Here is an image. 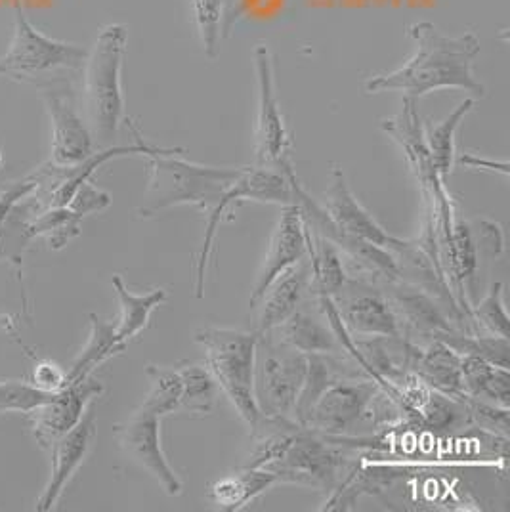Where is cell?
Listing matches in <instances>:
<instances>
[{"instance_id":"obj_1","label":"cell","mask_w":510,"mask_h":512,"mask_svg":"<svg viewBox=\"0 0 510 512\" xmlns=\"http://www.w3.org/2000/svg\"><path fill=\"white\" fill-rule=\"evenodd\" d=\"M407 37L415 44L413 56L390 73L369 77L363 85L365 92L400 90L417 102L444 88L465 90L474 98L486 96V88L474 75V62L480 54L476 33L447 37L434 23L417 22L407 27Z\"/></svg>"},{"instance_id":"obj_2","label":"cell","mask_w":510,"mask_h":512,"mask_svg":"<svg viewBox=\"0 0 510 512\" xmlns=\"http://www.w3.org/2000/svg\"><path fill=\"white\" fill-rule=\"evenodd\" d=\"M182 148H159L148 155V188L138 213L157 216L178 205L211 213L241 169L205 167L182 157Z\"/></svg>"},{"instance_id":"obj_3","label":"cell","mask_w":510,"mask_h":512,"mask_svg":"<svg viewBox=\"0 0 510 512\" xmlns=\"http://www.w3.org/2000/svg\"><path fill=\"white\" fill-rule=\"evenodd\" d=\"M127 41V25L109 23L100 29L83 65L88 127L102 146L115 140L121 123L125 121V96L121 75Z\"/></svg>"},{"instance_id":"obj_4","label":"cell","mask_w":510,"mask_h":512,"mask_svg":"<svg viewBox=\"0 0 510 512\" xmlns=\"http://www.w3.org/2000/svg\"><path fill=\"white\" fill-rule=\"evenodd\" d=\"M193 341L205 350V365L218 388L237 409L243 423L253 430L260 421L255 402V356L258 335L232 327H201Z\"/></svg>"},{"instance_id":"obj_5","label":"cell","mask_w":510,"mask_h":512,"mask_svg":"<svg viewBox=\"0 0 510 512\" xmlns=\"http://www.w3.org/2000/svg\"><path fill=\"white\" fill-rule=\"evenodd\" d=\"M352 469L344 451L333 446L331 438L297 425L281 444L276 457L262 470L272 472L277 482L335 491Z\"/></svg>"},{"instance_id":"obj_6","label":"cell","mask_w":510,"mask_h":512,"mask_svg":"<svg viewBox=\"0 0 510 512\" xmlns=\"http://www.w3.org/2000/svg\"><path fill=\"white\" fill-rule=\"evenodd\" d=\"M293 167H287L283 171L277 169H241L239 176L232 182V186L222 195V199L216 203L211 213L207 214L205 235L201 243V253L195 262V297L203 299L205 295V281H207V268L214 255V239L220 224L224 220H230L228 214L234 213L235 207H239L245 201H258V203H274V205H293L295 192H293V180H295Z\"/></svg>"},{"instance_id":"obj_7","label":"cell","mask_w":510,"mask_h":512,"mask_svg":"<svg viewBox=\"0 0 510 512\" xmlns=\"http://www.w3.org/2000/svg\"><path fill=\"white\" fill-rule=\"evenodd\" d=\"M306 369V354L279 341L270 331L258 335L253 390L262 417L293 419Z\"/></svg>"},{"instance_id":"obj_8","label":"cell","mask_w":510,"mask_h":512,"mask_svg":"<svg viewBox=\"0 0 510 512\" xmlns=\"http://www.w3.org/2000/svg\"><path fill=\"white\" fill-rule=\"evenodd\" d=\"M88 50L81 44L46 37L27 20L22 2H14V37L0 56V75L14 81H39L58 69H81Z\"/></svg>"},{"instance_id":"obj_9","label":"cell","mask_w":510,"mask_h":512,"mask_svg":"<svg viewBox=\"0 0 510 512\" xmlns=\"http://www.w3.org/2000/svg\"><path fill=\"white\" fill-rule=\"evenodd\" d=\"M379 392L381 384L371 377H340L323 390L304 427L335 440L354 436L365 419L373 421Z\"/></svg>"},{"instance_id":"obj_10","label":"cell","mask_w":510,"mask_h":512,"mask_svg":"<svg viewBox=\"0 0 510 512\" xmlns=\"http://www.w3.org/2000/svg\"><path fill=\"white\" fill-rule=\"evenodd\" d=\"M253 58H255L256 86H258L255 123L256 167L283 171L287 167H293L291 163L293 142L277 100L274 58L266 44H256Z\"/></svg>"},{"instance_id":"obj_11","label":"cell","mask_w":510,"mask_h":512,"mask_svg":"<svg viewBox=\"0 0 510 512\" xmlns=\"http://www.w3.org/2000/svg\"><path fill=\"white\" fill-rule=\"evenodd\" d=\"M344 329L352 337H402V325L388 293L369 279H346L333 297Z\"/></svg>"},{"instance_id":"obj_12","label":"cell","mask_w":510,"mask_h":512,"mask_svg":"<svg viewBox=\"0 0 510 512\" xmlns=\"http://www.w3.org/2000/svg\"><path fill=\"white\" fill-rule=\"evenodd\" d=\"M161 419L146 407H138L127 421L115 425L113 436L119 449L134 465L146 470L170 497H178L184 486L178 474L170 467L161 446Z\"/></svg>"},{"instance_id":"obj_13","label":"cell","mask_w":510,"mask_h":512,"mask_svg":"<svg viewBox=\"0 0 510 512\" xmlns=\"http://www.w3.org/2000/svg\"><path fill=\"white\" fill-rule=\"evenodd\" d=\"M44 107L52 121V165L71 167L94 153L92 130L79 115L71 86L52 79L39 83Z\"/></svg>"},{"instance_id":"obj_14","label":"cell","mask_w":510,"mask_h":512,"mask_svg":"<svg viewBox=\"0 0 510 512\" xmlns=\"http://www.w3.org/2000/svg\"><path fill=\"white\" fill-rule=\"evenodd\" d=\"M104 392V384L92 377L77 383L65 384L46 404L31 411V428L37 444L43 449L52 448L71 428L75 427L90 402Z\"/></svg>"},{"instance_id":"obj_15","label":"cell","mask_w":510,"mask_h":512,"mask_svg":"<svg viewBox=\"0 0 510 512\" xmlns=\"http://www.w3.org/2000/svg\"><path fill=\"white\" fill-rule=\"evenodd\" d=\"M325 213L329 220L344 234L354 235L371 245L392 249L404 253L405 243L402 239H396L388 234L383 226L373 218V214L367 213V209L356 199L354 192L350 190L344 171L339 165H333L331 171V186L325 192Z\"/></svg>"},{"instance_id":"obj_16","label":"cell","mask_w":510,"mask_h":512,"mask_svg":"<svg viewBox=\"0 0 510 512\" xmlns=\"http://www.w3.org/2000/svg\"><path fill=\"white\" fill-rule=\"evenodd\" d=\"M306 256H308V228L300 207L297 203H293L283 209L274 228V234L270 237L268 251L262 260V266L256 276L255 287L249 299L251 310L283 272H287L291 266H295Z\"/></svg>"},{"instance_id":"obj_17","label":"cell","mask_w":510,"mask_h":512,"mask_svg":"<svg viewBox=\"0 0 510 512\" xmlns=\"http://www.w3.org/2000/svg\"><path fill=\"white\" fill-rule=\"evenodd\" d=\"M94 440H96V413L90 407L86 409L83 419L75 427L52 444L50 480L44 488L43 495L37 501L35 511L48 512L54 509V505L64 493L65 486L71 482L75 472L85 463L86 455L90 453Z\"/></svg>"},{"instance_id":"obj_18","label":"cell","mask_w":510,"mask_h":512,"mask_svg":"<svg viewBox=\"0 0 510 512\" xmlns=\"http://www.w3.org/2000/svg\"><path fill=\"white\" fill-rule=\"evenodd\" d=\"M381 127L400 146L425 195L444 186L446 180L436 171L426 144L425 125L417 111V100L405 96L402 111L390 119H383Z\"/></svg>"},{"instance_id":"obj_19","label":"cell","mask_w":510,"mask_h":512,"mask_svg":"<svg viewBox=\"0 0 510 512\" xmlns=\"http://www.w3.org/2000/svg\"><path fill=\"white\" fill-rule=\"evenodd\" d=\"M308 293H312V270L306 256L295 266H291L287 272H283L268 287L262 299L256 302L253 308L256 310V335L272 331L289 316H293Z\"/></svg>"},{"instance_id":"obj_20","label":"cell","mask_w":510,"mask_h":512,"mask_svg":"<svg viewBox=\"0 0 510 512\" xmlns=\"http://www.w3.org/2000/svg\"><path fill=\"white\" fill-rule=\"evenodd\" d=\"M409 371L415 373L430 388L455 400H465V386L461 375V356L446 342H430L426 348H411Z\"/></svg>"},{"instance_id":"obj_21","label":"cell","mask_w":510,"mask_h":512,"mask_svg":"<svg viewBox=\"0 0 510 512\" xmlns=\"http://www.w3.org/2000/svg\"><path fill=\"white\" fill-rule=\"evenodd\" d=\"M279 341L289 344L298 352L323 354V356H340L344 354L337 333L325 321H319L312 314L298 308L293 316H289L281 325L270 331Z\"/></svg>"},{"instance_id":"obj_22","label":"cell","mask_w":510,"mask_h":512,"mask_svg":"<svg viewBox=\"0 0 510 512\" xmlns=\"http://www.w3.org/2000/svg\"><path fill=\"white\" fill-rule=\"evenodd\" d=\"M276 484H279L276 476L268 470L241 467L216 480L209 491V499L220 511H241Z\"/></svg>"},{"instance_id":"obj_23","label":"cell","mask_w":510,"mask_h":512,"mask_svg":"<svg viewBox=\"0 0 510 512\" xmlns=\"http://www.w3.org/2000/svg\"><path fill=\"white\" fill-rule=\"evenodd\" d=\"M461 375L468 398L507 407L510 404L509 369L493 365L480 356H461Z\"/></svg>"},{"instance_id":"obj_24","label":"cell","mask_w":510,"mask_h":512,"mask_svg":"<svg viewBox=\"0 0 510 512\" xmlns=\"http://www.w3.org/2000/svg\"><path fill=\"white\" fill-rule=\"evenodd\" d=\"M90 337L86 341L81 354L71 365V369L65 373V384L77 383L90 377V373L100 367L102 363L111 360L113 356L125 352L127 344L117 339L115 323L102 320L98 314H90Z\"/></svg>"},{"instance_id":"obj_25","label":"cell","mask_w":510,"mask_h":512,"mask_svg":"<svg viewBox=\"0 0 510 512\" xmlns=\"http://www.w3.org/2000/svg\"><path fill=\"white\" fill-rule=\"evenodd\" d=\"M113 291L119 300L121 316L115 323L117 339L128 344L134 337H138L144 329H148L149 318L153 310L167 300V291L165 289H153L144 295H134L130 293L121 276L111 278Z\"/></svg>"},{"instance_id":"obj_26","label":"cell","mask_w":510,"mask_h":512,"mask_svg":"<svg viewBox=\"0 0 510 512\" xmlns=\"http://www.w3.org/2000/svg\"><path fill=\"white\" fill-rule=\"evenodd\" d=\"M308 228V224H306ZM308 262L312 270V293L316 297H333L346 283V270L335 243L308 228Z\"/></svg>"},{"instance_id":"obj_27","label":"cell","mask_w":510,"mask_h":512,"mask_svg":"<svg viewBox=\"0 0 510 512\" xmlns=\"http://www.w3.org/2000/svg\"><path fill=\"white\" fill-rule=\"evenodd\" d=\"M474 106H476V98H467L455 107L444 121H440L438 125H432V127H425L426 144H428V150L432 155V163H434L436 171L444 180L451 174L453 165H455V157H457L455 136H457V130L461 127L463 119L474 109Z\"/></svg>"},{"instance_id":"obj_28","label":"cell","mask_w":510,"mask_h":512,"mask_svg":"<svg viewBox=\"0 0 510 512\" xmlns=\"http://www.w3.org/2000/svg\"><path fill=\"white\" fill-rule=\"evenodd\" d=\"M85 216V211H81L73 203L65 207L46 209L29 226H25V239L41 235L46 237L52 249L60 251L73 237L81 234V222Z\"/></svg>"},{"instance_id":"obj_29","label":"cell","mask_w":510,"mask_h":512,"mask_svg":"<svg viewBox=\"0 0 510 512\" xmlns=\"http://www.w3.org/2000/svg\"><path fill=\"white\" fill-rule=\"evenodd\" d=\"M182 379V394L178 411L193 415L213 413L218 398V384L214 381L207 365L199 363H182L176 367Z\"/></svg>"},{"instance_id":"obj_30","label":"cell","mask_w":510,"mask_h":512,"mask_svg":"<svg viewBox=\"0 0 510 512\" xmlns=\"http://www.w3.org/2000/svg\"><path fill=\"white\" fill-rule=\"evenodd\" d=\"M146 375L149 379V392L142 407L157 413L159 417L176 413L182 394V379L178 369L167 365H148Z\"/></svg>"},{"instance_id":"obj_31","label":"cell","mask_w":510,"mask_h":512,"mask_svg":"<svg viewBox=\"0 0 510 512\" xmlns=\"http://www.w3.org/2000/svg\"><path fill=\"white\" fill-rule=\"evenodd\" d=\"M195 25L205 54L214 60L220 52L222 23L228 0H192Z\"/></svg>"},{"instance_id":"obj_32","label":"cell","mask_w":510,"mask_h":512,"mask_svg":"<svg viewBox=\"0 0 510 512\" xmlns=\"http://www.w3.org/2000/svg\"><path fill=\"white\" fill-rule=\"evenodd\" d=\"M503 289H505V285L501 281L491 283L488 295L480 300L476 306H472L470 314L484 329H488V333H491V335H497L501 339H509L510 320L509 314L505 310Z\"/></svg>"},{"instance_id":"obj_33","label":"cell","mask_w":510,"mask_h":512,"mask_svg":"<svg viewBox=\"0 0 510 512\" xmlns=\"http://www.w3.org/2000/svg\"><path fill=\"white\" fill-rule=\"evenodd\" d=\"M56 392H46L33 383L23 381H2L0 383V415L10 411L31 413L46 404Z\"/></svg>"},{"instance_id":"obj_34","label":"cell","mask_w":510,"mask_h":512,"mask_svg":"<svg viewBox=\"0 0 510 512\" xmlns=\"http://www.w3.org/2000/svg\"><path fill=\"white\" fill-rule=\"evenodd\" d=\"M468 411V421H474L482 428H488L491 432L507 438L509 436V409L495 406L484 400L465 398L463 400Z\"/></svg>"},{"instance_id":"obj_35","label":"cell","mask_w":510,"mask_h":512,"mask_svg":"<svg viewBox=\"0 0 510 512\" xmlns=\"http://www.w3.org/2000/svg\"><path fill=\"white\" fill-rule=\"evenodd\" d=\"M35 190H37V178L29 176L27 180L18 182L14 188H10L8 192L0 195V232L4 228V222H6L8 214L12 213V209L18 205V201H22Z\"/></svg>"},{"instance_id":"obj_36","label":"cell","mask_w":510,"mask_h":512,"mask_svg":"<svg viewBox=\"0 0 510 512\" xmlns=\"http://www.w3.org/2000/svg\"><path fill=\"white\" fill-rule=\"evenodd\" d=\"M33 384L46 392H58L65 386V373L52 362H41L33 373Z\"/></svg>"},{"instance_id":"obj_37","label":"cell","mask_w":510,"mask_h":512,"mask_svg":"<svg viewBox=\"0 0 510 512\" xmlns=\"http://www.w3.org/2000/svg\"><path fill=\"white\" fill-rule=\"evenodd\" d=\"M455 161H459L461 165H465L467 169H482V171L489 172H499V174H503V176H507L509 174V163L507 161H501V163H497V161H489V159H484V157H478V155H474V153H461V155H457L455 157Z\"/></svg>"},{"instance_id":"obj_38","label":"cell","mask_w":510,"mask_h":512,"mask_svg":"<svg viewBox=\"0 0 510 512\" xmlns=\"http://www.w3.org/2000/svg\"><path fill=\"white\" fill-rule=\"evenodd\" d=\"M482 243L484 247L491 249L489 255L497 256L503 253V232L501 226L495 222H482Z\"/></svg>"},{"instance_id":"obj_39","label":"cell","mask_w":510,"mask_h":512,"mask_svg":"<svg viewBox=\"0 0 510 512\" xmlns=\"http://www.w3.org/2000/svg\"><path fill=\"white\" fill-rule=\"evenodd\" d=\"M0 163H2V155H0Z\"/></svg>"}]
</instances>
